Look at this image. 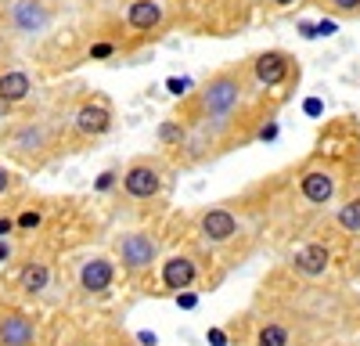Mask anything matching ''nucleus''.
<instances>
[{
    "label": "nucleus",
    "mask_w": 360,
    "mask_h": 346,
    "mask_svg": "<svg viewBox=\"0 0 360 346\" xmlns=\"http://www.w3.org/2000/svg\"><path fill=\"white\" fill-rule=\"evenodd\" d=\"M263 188L270 231H285L288 238L317 231L342 198L360 191V127L349 120L335 123L328 137L321 134L314 152L266 177Z\"/></svg>",
    "instance_id": "1"
},
{
    "label": "nucleus",
    "mask_w": 360,
    "mask_h": 346,
    "mask_svg": "<svg viewBox=\"0 0 360 346\" xmlns=\"http://www.w3.org/2000/svg\"><path fill=\"white\" fill-rule=\"evenodd\" d=\"M180 231L209 256L217 260V267L231 274L242 267L245 260L259 249V242L270 235V210H266V188L263 181L245 188L242 195L209 202V206L176 213Z\"/></svg>",
    "instance_id": "2"
},
{
    "label": "nucleus",
    "mask_w": 360,
    "mask_h": 346,
    "mask_svg": "<svg viewBox=\"0 0 360 346\" xmlns=\"http://www.w3.org/2000/svg\"><path fill=\"white\" fill-rule=\"evenodd\" d=\"M252 94H256V86H252V76H249V62L224 65L198 83V91L188 98V105L176 115L209 127L220 137L224 148L234 152V148H242L245 141H256L259 127L270 123L263 115H252Z\"/></svg>",
    "instance_id": "3"
},
{
    "label": "nucleus",
    "mask_w": 360,
    "mask_h": 346,
    "mask_svg": "<svg viewBox=\"0 0 360 346\" xmlns=\"http://www.w3.org/2000/svg\"><path fill=\"white\" fill-rule=\"evenodd\" d=\"M227 274L217 267V260L209 256L205 249H198L184 231H180V242H169L162 264L148 285L144 296L152 300H176L180 293H213V288L224 281Z\"/></svg>",
    "instance_id": "4"
},
{
    "label": "nucleus",
    "mask_w": 360,
    "mask_h": 346,
    "mask_svg": "<svg viewBox=\"0 0 360 346\" xmlns=\"http://www.w3.org/2000/svg\"><path fill=\"white\" fill-rule=\"evenodd\" d=\"M169 249V235H166V224L162 220H148V224H137V227H123L112 235V260L119 264L123 278L137 288V293H148L152 285L162 256Z\"/></svg>",
    "instance_id": "5"
},
{
    "label": "nucleus",
    "mask_w": 360,
    "mask_h": 346,
    "mask_svg": "<svg viewBox=\"0 0 360 346\" xmlns=\"http://www.w3.org/2000/svg\"><path fill=\"white\" fill-rule=\"evenodd\" d=\"M0 152H4L11 162L25 166V169H44L65 152L62 127H58L54 120H47V115L15 120L4 134H0Z\"/></svg>",
    "instance_id": "6"
},
{
    "label": "nucleus",
    "mask_w": 360,
    "mask_h": 346,
    "mask_svg": "<svg viewBox=\"0 0 360 346\" xmlns=\"http://www.w3.org/2000/svg\"><path fill=\"white\" fill-rule=\"evenodd\" d=\"M173 159H166L162 152L155 155H134L123 166V181H119V198L127 202L130 210H162L166 198L173 191Z\"/></svg>",
    "instance_id": "7"
},
{
    "label": "nucleus",
    "mask_w": 360,
    "mask_h": 346,
    "mask_svg": "<svg viewBox=\"0 0 360 346\" xmlns=\"http://www.w3.org/2000/svg\"><path fill=\"white\" fill-rule=\"evenodd\" d=\"M349 242H342L335 231H328L324 224L317 231H310V235L295 238L281 260V267L295 278V281H307V285H328V278H332L339 256Z\"/></svg>",
    "instance_id": "8"
},
{
    "label": "nucleus",
    "mask_w": 360,
    "mask_h": 346,
    "mask_svg": "<svg viewBox=\"0 0 360 346\" xmlns=\"http://www.w3.org/2000/svg\"><path fill=\"white\" fill-rule=\"evenodd\" d=\"M249 76H252V86L263 94H274V91H292L299 83V62L281 51V47H270V51H259L256 58H249Z\"/></svg>",
    "instance_id": "9"
},
{
    "label": "nucleus",
    "mask_w": 360,
    "mask_h": 346,
    "mask_svg": "<svg viewBox=\"0 0 360 346\" xmlns=\"http://www.w3.org/2000/svg\"><path fill=\"white\" fill-rule=\"evenodd\" d=\"M119 278H123V271H119V264L112 260V252H90L79 260V267H76V293L83 300H108L115 288H119Z\"/></svg>",
    "instance_id": "10"
},
{
    "label": "nucleus",
    "mask_w": 360,
    "mask_h": 346,
    "mask_svg": "<svg viewBox=\"0 0 360 346\" xmlns=\"http://www.w3.org/2000/svg\"><path fill=\"white\" fill-rule=\"evenodd\" d=\"M115 127V108L105 94H86L72 115H69V134L79 137L83 144H98L101 137H108Z\"/></svg>",
    "instance_id": "11"
},
{
    "label": "nucleus",
    "mask_w": 360,
    "mask_h": 346,
    "mask_svg": "<svg viewBox=\"0 0 360 346\" xmlns=\"http://www.w3.org/2000/svg\"><path fill=\"white\" fill-rule=\"evenodd\" d=\"M40 342V321L25 307H0V346H37Z\"/></svg>",
    "instance_id": "12"
},
{
    "label": "nucleus",
    "mask_w": 360,
    "mask_h": 346,
    "mask_svg": "<svg viewBox=\"0 0 360 346\" xmlns=\"http://www.w3.org/2000/svg\"><path fill=\"white\" fill-rule=\"evenodd\" d=\"M54 15L51 8L44 4V0H15L11 11H8V25H11V33L22 37V40H37L44 37L47 29H51Z\"/></svg>",
    "instance_id": "13"
},
{
    "label": "nucleus",
    "mask_w": 360,
    "mask_h": 346,
    "mask_svg": "<svg viewBox=\"0 0 360 346\" xmlns=\"http://www.w3.org/2000/svg\"><path fill=\"white\" fill-rule=\"evenodd\" d=\"M15 288L25 300H44L54 288V264L47 256H25L15 271Z\"/></svg>",
    "instance_id": "14"
},
{
    "label": "nucleus",
    "mask_w": 360,
    "mask_h": 346,
    "mask_svg": "<svg viewBox=\"0 0 360 346\" xmlns=\"http://www.w3.org/2000/svg\"><path fill=\"white\" fill-rule=\"evenodd\" d=\"M324 227H328V231H335L342 242L356 245V242H360V191H353L349 198H342L339 206L328 213Z\"/></svg>",
    "instance_id": "15"
},
{
    "label": "nucleus",
    "mask_w": 360,
    "mask_h": 346,
    "mask_svg": "<svg viewBox=\"0 0 360 346\" xmlns=\"http://www.w3.org/2000/svg\"><path fill=\"white\" fill-rule=\"evenodd\" d=\"M123 22H127L130 33L152 37V33H159V29H162L166 11H162L159 0H130V4H127V15H123Z\"/></svg>",
    "instance_id": "16"
},
{
    "label": "nucleus",
    "mask_w": 360,
    "mask_h": 346,
    "mask_svg": "<svg viewBox=\"0 0 360 346\" xmlns=\"http://www.w3.org/2000/svg\"><path fill=\"white\" fill-rule=\"evenodd\" d=\"M29 94H33V76L25 69H4L0 72V101L4 105H22Z\"/></svg>",
    "instance_id": "17"
},
{
    "label": "nucleus",
    "mask_w": 360,
    "mask_h": 346,
    "mask_svg": "<svg viewBox=\"0 0 360 346\" xmlns=\"http://www.w3.org/2000/svg\"><path fill=\"white\" fill-rule=\"evenodd\" d=\"M155 137H159V152L166 159H176V152L184 148V141H188V123L180 120V115H169V120H162L155 127Z\"/></svg>",
    "instance_id": "18"
},
{
    "label": "nucleus",
    "mask_w": 360,
    "mask_h": 346,
    "mask_svg": "<svg viewBox=\"0 0 360 346\" xmlns=\"http://www.w3.org/2000/svg\"><path fill=\"white\" fill-rule=\"evenodd\" d=\"M15 224H18V235H40L44 224H47V213L40 206H22L15 213Z\"/></svg>",
    "instance_id": "19"
},
{
    "label": "nucleus",
    "mask_w": 360,
    "mask_h": 346,
    "mask_svg": "<svg viewBox=\"0 0 360 346\" xmlns=\"http://www.w3.org/2000/svg\"><path fill=\"white\" fill-rule=\"evenodd\" d=\"M22 191V177L8 166V162H0V213L8 210V202H15Z\"/></svg>",
    "instance_id": "20"
},
{
    "label": "nucleus",
    "mask_w": 360,
    "mask_h": 346,
    "mask_svg": "<svg viewBox=\"0 0 360 346\" xmlns=\"http://www.w3.org/2000/svg\"><path fill=\"white\" fill-rule=\"evenodd\" d=\"M119 181H123V166L105 169L101 177L94 181V195H119Z\"/></svg>",
    "instance_id": "21"
},
{
    "label": "nucleus",
    "mask_w": 360,
    "mask_h": 346,
    "mask_svg": "<svg viewBox=\"0 0 360 346\" xmlns=\"http://www.w3.org/2000/svg\"><path fill=\"white\" fill-rule=\"evenodd\" d=\"M321 8L335 18H356L360 15V0H321Z\"/></svg>",
    "instance_id": "22"
},
{
    "label": "nucleus",
    "mask_w": 360,
    "mask_h": 346,
    "mask_svg": "<svg viewBox=\"0 0 360 346\" xmlns=\"http://www.w3.org/2000/svg\"><path fill=\"white\" fill-rule=\"evenodd\" d=\"M115 54H119V44H115V40H94V44L86 47L90 62H112Z\"/></svg>",
    "instance_id": "23"
},
{
    "label": "nucleus",
    "mask_w": 360,
    "mask_h": 346,
    "mask_svg": "<svg viewBox=\"0 0 360 346\" xmlns=\"http://www.w3.org/2000/svg\"><path fill=\"white\" fill-rule=\"evenodd\" d=\"M94 346H137V339H130L123 328H115V325H112V328H105V332L94 339Z\"/></svg>",
    "instance_id": "24"
},
{
    "label": "nucleus",
    "mask_w": 360,
    "mask_h": 346,
    "mask_svg": "<svg viewBox=\"0 0 360 346\" xmlns=\"http://www.w3.org/2000/svg\"><path fill=\"white\" fill-rule=\"evenodd\" d=\"M166 91H169V94H176V98H184V94L198 91V86H195L188 76H169V79H166Z\"/></svg>",
    "instance_id": "25"
},
{
    "label": "nucleus",
    "mask_w": 360,
    "mask_h": 346,
    "mask_svg": "<svg viewBox=\"0 0 360 346\" xmlns=\"http://www.w3.org/2000/svg\"><path fill=\"white\" fill-rule=\"evenodd\" d=\"M18 235V224H15V213H0V238H15Z\"/></svg>",
    "instance_id": "26"
},
{
    "label": "nucleus",
    "mask_w": 360,
    "mask_h": 346,
    "mask_svg": "<svg viewBox=\"0 0 360 346\" xmlns=\"http://www.w3.org/2000/svg\"><path fill=\"white\" fill-rule=\"evenodd\" d=\"M15 256H18V245H15V238H0V264H11Z\"/></svg>",
    "instance_id": "27"
},
{
    "label": "nucleus",
    "mask_w": 360,
    "mask_h": 346,
    "mask_svg": "<svg viewBox=\"0 0 360 346\" xmlns=\"http://www.w3.org/2000/svg\"><path fill=\"white\" fill-rule=\"evenodd\" d=\"M205 339H209V346H231V332L227 328H209Z\"/></svg>",
    "instance_id": "28"
},
{
    "label": "nucleus",
    "mask_w": 360,
    "mask_h": 346,
    "mask_svg": "<svg viewBox=\"0 0 360 346\" xmlns=\"http://www.w3.org/2000/svg\"><path fill=\"white\" fill-rule=\"evenodd\" d=\"M266 8H274V11H288V8H299L303 0H263Z\"/></svg>",
    "instance_id": "29"
},
{
    "label": "nucleus",
    "mask_w": 360,
    "mask_h": 346,
    "mask_svg": "<svg viewBox=\"0 0 360 346\" xmlns=\"http://www.w3.org/2000/svg\"><path fill=\"white\" fill-rule=\"evenodd\" d=\"M198 296H202V293H180V296H176V307H184V310H191V307L198 303Z\"/></svg>",
    "instance_id": "30"
},
{
    "label": "nucleus",
    "mask_w": 360,
    "mask_h": 346,
    "mask_svg": "<svg viewBox=\"0 0 360 346\" xmlns=\"http://www.w3.org/2000/svg\"><path fill=\"white\" fill-rule=\"evenodd\" d=\"M335 29H339V25H335L332 18H328V22L321 18V22H317V37H332V33H335Z\"/></svg>",
    "instance_id": "31"
},
{
    "label": "nucleus",
    "mask_w": 360,
    "mask_h": 346,
    "mask_svg": "<svg viewBox=\"0 0 360 346\" xmlns=\"http://www.w3.org/2000/svg\"><path fill=\"white\" fill-rule=\"evenodd\" d=\"M307 112H310V115H321V101L310 98V101H307Z\"/></svg>",
    "instance_id": "32"
},
{
    "label": "nucleus",
    "mask_w": 360,
    "mask_h": 346,
    "mask_svg": "<svg viewBox=\"0 0 360 346\" xmlns=\"http://www.w3.org/2000/svg\"><path fill=\"white\" fill-rule=\"evenodd\" d=\"M8 115H11V105H4V101H0V120H8Z\"/></svg>",
    "instance_id": "33"
},
{
    "label": "nucleus",
    "mask_w": 360,
    "mask_h": 346,
    "mask_svg": "<svg viewBox=\"0 0 360 346\" xmlns=\"http://www.w3.org/2000/svg\"><path fill=\"white\" fill-rule=\"evenodd\" d=\"M353 346H360V325L353 328Z\"/></svg>",
    "instance_id": "34"
}]
</instances>
